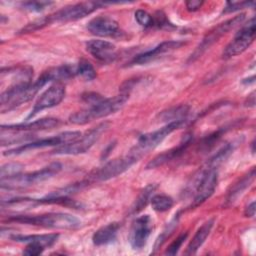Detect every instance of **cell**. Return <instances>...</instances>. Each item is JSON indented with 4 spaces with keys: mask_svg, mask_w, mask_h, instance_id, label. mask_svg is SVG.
<instances>
[{
    "mask_svg": "<svg viewBox=\"0 0 256 256\" xmlns=\"http://www.w3.org/2000/svg\"><path fill=\"white\" fill-rule=\"evenodd\" d=\"M255 178V168L253 167L246 175H244L241 179H239L235 184H233L230 190L227 193L225 199V205H232L243 193L244 191L252 184Z\"/></svg>",
    "mask_w": 256,
    "mask_h": 256,
    "instance_id": "21",
    "label": "cell"
},
{
    "mask_svg": "<svg viewBox=\"0 0 256 256\" xmlns=\"http://www.w3.org/2000/svg\"><path fill=\"white\" fill-rule=\"evenodd\" d=\"M7 222H17L52 229L74 230L80 227L81 222L75 216L67 213H46L41 215H16L7 219Z\"/></svg>",
    "mask_w": 256,
    "mask_h": 256,
    "instance_id": "3",
    "label": "cell"
},
{
    "mask_svg": "<svg viewBox=\"0 0 256 256\" xmlns=\"http://www.w3.org/2000/svg\"><path fill=\"white\" fill-rule=\"evenodd\" d=\"M189 113V106L187 105H180L177 107H173L168 109L167 111H163L160 115L162 121H180L185 120L186 116Z\"/></svg>",
    "mask_w": 256,
    "mask_h": 256,
    "instance_id": "26",
    "label": "cell"
},
{
    "mask_svg": "<svg viewBox=\"0 0 256 256\" xmlns=\"http://www.w3.org/2000/svg\"><path fill=\"white\" fill-rule=\"evenodd\" d=\"M177 222H178V215L177 217H175L173 220H171V222L168 224L167 228L163 231V233L159 236V238L157 239V242H156V245H155V248H157V246H160L166 239L167 237H169V235L172 233V231L175 229V227L177 226Z\"/></svg>",
    "mask_w": 256,
    "mask_h": 256,
    "instance_id": "34",
    "label": "cell"
},
{
    "mask_svg": "<svg viewBox=\"0 0 256 256\" xmlns=\"http://www.w3.org/2000/svg\"><path fill=\"white\" fill-rule=\"evenodd\" d=\"M181 45H183V43L181 41H165V42H162L161 44H159L158 46H156L152 50H149V51H146L144 53H141V54L137 55L131 61V64L142 65V64L149 63V62L159 58L160 56L179 48Z\"/></svg>",
    "mask_w": 256,
    "mask_h": 256,
    "instance_id": "18",
    "label": "cell"
},
{
    "mask_svg": "<svg viewBox=\"0 0 256 256\" xmlns=\"http://www.w3.org/2000/svg\"><path fill=\"white\" fill-rule=\"evenodd\" d=\"M64 97L65 87L62 84L56 83L50 86L37 100L31 113L28 115V119L35 116L37 113L41 112L44 109L57 106L64 99Z\"/></svg>",
    "mask_w": 256,
    "mask_h": 256,
    "instance_id": "15",
    "label": "cell"
},
{
    "mask_svg": "<svg viewBox=\"0 0 256 256\" xmlns=\"http://www.w3.org/2000/svg\"><path fill=\"white\" fill-rule=\"evenodd\" d=\"M138 160L133 157L131 154H127L126 156L115 158L107 163H105L103 166L91 171L86 178L78 182V185L80 189H82L85 186H88L92 183H97L101 181H106L109 179H112L114 177H117L127 171L133 164H135Z\"/></svg>",
    "mask_w": 256,
    "mask_h": 256,
    "instance_id": "4",
    "label": "cell"
},
{
    "mask_svg": "<svg viewBox=\"0 0 256 256\" xmlns=\"http://www.w3.org/2000/svg\"><path fill=\"white\" fill-rule=\"evenodd\" d=\"M245 216L247 217H253L255 215V202L252 201L246 208H245V212H244Z\"/></svg>",
    "mask_w": 256,
    "mask_h": 256,
    "instance_id": "38",
    "label": "cell"
},
{
    "mask_svg": "<svg viewBox=\"0 0 256 256\" xmlns=\"http://www.w3.org/2000/svg\"><path fill=\"white\" fill-rule=\"evenodd\" d=\"M184 122L185 120L169 122L168 124L156 131L140 136L136 145L129 151V154L139 160L149 151L157 147L169 134H171L174 130L178 129Z\"/></svg>",
    "mask_w": 256,
    "mask_h": 256,
    "instance_id": "7",
    "label": "cell"
},
{
    "mask_svg": "<svg viewBox=\"0 0 256 256\" xmlns=\"http://www.w3.org/2000/svg\"><path fill=\"white\" fill-rule=\"evenodd\" d=\"M45 86L44 82L38 78L35 82L6 89L0 96V110L2 113L11 111L16 107L30 101L37 92Z\"/></svg>",
    "mask_w": 256,
    "mask_h": 256,
    "instance_id": "6",
    "label": "cell"
},
{
    "mask_svg": "<svg viewBox=\"0 0 256 256\" xmlns=\"http://www.w3.org/2000/svg\"><path fill=\"white\" fill-rule=\"evenodd\" d=\"M86 49L95 59L103 63L113 62L117 57L115 45L105 40H90L86 43Z\"/></svg>",
    "mask_w": 256,
    "mask_h": 256,
    "instance_id": "16",
    "label": "cell"
},
{
    "mask_svg": "<svg viewBox=\"0 0 256 256\" xmlns=\"http://www.w3.org/2000/svg\"><path fill=\"white\" fill-rule=\"evenodd\" d=\"M102 5H105V3L95 2V1L76 3L73 5L63 7L62 9L56 11L55 13L45 17L48 25L53 22L75 21L88 16L89 14L93 13L98 8H100Z\"/></svg>",
    "mask_w": 256,
    "mask_h": 256,
    "instance_id": "9",
    "label": "cell"
},
{
    "mask_svg": "<svg viewBox=\"0 0 256 256\" xmlns=\"http://www.w3.org/2000/svg\"><path fill=\"white\" fill-rule=\"evenodd\" d=\"M152 221L149 215L138 217L132 224L129 234V242L134 250L142 249L151 234Z\"/></svg>",
    "mask_w": 256,
    "mask_h": 256,
    "instance_id": "14",
    "label": "cell"
},
{
    "mask_svg": "<svg viewBox=\"0 0 256 256\" xmlns=\"http://www.w3.org/2000/svg\"><path fill=\"white\" fill-rule=\"evenodd\" d=\"M46 247L38 242H29L28 245L26 246L25 250L23 251V254L25 255H30V256H35L41 254Z\"/></svg>",
    "mask_w": 256,
    "mask_h": 256,
    "instance_id": "35",
    "label": "cell"
},
{
    "mask_svg": "<svg viewBox=\"0 0 256 256\" xmlns=\"http://www.w3.org/2000/svg\"><path fill=\"white\" fill-rule=\"evenodd\" d=\"M156 185L155 184H149L147 185L139 194L138 198L136 199L134 205L132 206V213H138L139 211H141L144 207H146L147 203L151 200L153 193L156 189Z\"/></svg>",
    "mask_w": 256,
    "mask_h": 256,
    "instance_id": "27",
    "label": "cell"
},
{
    "mask_svg": "<svg viewBox=\"0 0 256 256\" xmlns=\"http://www.w3.org/2000/svg\"><path fill=\"white\" fill-rule=\"evenodd\" d=\"M108 124L106 122L97 125L96 127L87 131L84 135H81L75 141L58 146L52 151V154L57 155H77L87 152L101 137V135L107 130Z\"/></svg>",
    "mask_w": 256,
    "mask_h": 256,
    "instance_id": "8",
    "label": "cell"
},
{
    "mask_svg": "<svg viewBox=\"0 0 256 256\" xmlns=\"http://www.w3.org/2000/svg\"><path fill=\"white\" fill-rule=\"evenodd\" d=\"M129 93L127 92H121L119 95L114 96L113 98L104 97L97 103L90 105L89 108L71 114L69 120L73 124L83 125L92 120L106 117L119 110L127 101Z\"/></svg>",
    "mask_w": 256,
    "mask_h": 256,
    "instance_id": "2",
    "label": "cell"
},
{
    "mask_svg": "<svg viewBox=\"0 0 256 256\" xmlns=\"http://www.w3.org/2000/svg\"><path fill=\"white\" fill-rule=\"evenodd\" d=\"M135 19L139 25L143 27L153 26V16H151L147 11L139 9L135 12Z\"/></svg>",
    "mask_w": 256,
    "mask_h": 256,
    "instance_id": "31",
    "label": "cell"
},
{
    "mask_svg": "<svg viewBox=\"0 0 256 256\" xmlns=\"http://www.w3.org/2000/svg\"><path fill=\"white\" fill-rule=\"evenodd\" d=\"M87 29L93 35L100 37H110L119 33L118 22L109 16H97L91 19Z\"/></svg>",
    "mask_w": 256,
    "mask_h": 256,
    "instance_id": "17",
    "label": "cell"
},
{
    "mask_svg": "<svg viewBox=\"0 0 256 256\" xmlns=\"http://www.w3.org/2000/svg\"><path fill=\"white\" fill-rule=\"evenodd\" d=\"M23 168H24V166L20 163H17V162H12V163L5 164L0 169L1 179L20 174V173H22Z\"/></svg>",
    "mask_w": 256,
    "mask_h": 256,
    "instance_id": "30",
    "label": "cell"
},
{
    "mask_svg": "<svg viewBox=\"0 0 256 256\" xmlns=\"http://www.w3.org/2000/svg\"><path fill=\"white\" fill-rule=\"evenodd\" d=\"M202 4H203V1H199V0H190V1H187L185 3L186 8L189 11H196V10H198L202 6Z\"/></svg>",
    "mask_w": 256,
    "mask_h": 256,
    "instance_id": "37",
    "label": "cell"
},
{
    "mask_svg": "<svg viewBox=\"0 0 256 256\" xmlns=\"http://www.w3.org/2000/svg\"><path fill=\"white\" fill-rule=\"evenodd\" d=\"M150 201H151L152 208L158 212L168 211L172 208V206L174 204L173 199L170 196L165 195V194L154 195V196H152Z\"/></svg>",
    "mask_w": 256,
    "mask_h": 256,
    "instance_id": "28",
    "label": "cell"
},
{
    "mask_svg": "<svg viewBox=\"0 0 256 256\" xmlns=\"http://www.w3.org/2000/svg\"><path fill=\"white\" fill-rule=\"evenodd\" d=\"M192 141V135L187 134L185 135V137L182 139V141L179 143V145L177 147H174L168 151H165L161 154H159L158 156H156L155 158H153L148 164H147V169H153V168H157L159 166L164 165L165 163L179 157L181 154L184 153V151L186 150V148L189 146V144Z\"/></svg>",
    "mask_w": 256,
    "mask_h": 256,
    "instance_id": "19",
    "label": "cell"
},
{
    "mask_svg": "<svg viewBox=\"0 0 256 256\" xmlns=\"http://www.w3.org/2000/svg\"><path fill=\"white\" fill-rule=\"evenodd\" d=\"M186 238H187V233L181 234L176 240H174V241L169 245V247H168L167 250L165 251V254H166V255H175V254L178 252V250L180 249V247L182 246L183 242L186 240Z\"/></svg>",
    "mask_w": 256,
    "mask_h": 256,
    "instance_id": "36",
    "label": "cell"
},
{
    "mask_svg": "<svg viewBox=\"0 0 256 256\" xmlns=\"http://www.w3.org/2000/svg\"><path fill=\"white\" fill-rule=\"evenodd\" d=\"M245 19V14L241 13L240 15H237L231 19H228L213 29H211L203 38L201 43L198 45V47L195 49L193 54H191L189 61H194L198 57H200L207 49H209L215 42H217L223 35H225L228 31L236 27L237 25L241 24Z\"/></svg>",
    "mask_w": 256,
    "mask_h": 256,
    "instance_id": "11",
    "label": "cell"
},
{
    "mask_svg": "<svg viewBox=\"0 0 256 256\" xmlns=\"http://www.w3.org/2000/svg\"><path fill=\"white\" fill-rule=\"evenodd\" d=\"M74 75H76V67H74L73 65L65 64L44 71L40 77L47 84L49 82H56L60 80L69 79Z\"/></svg>",
    "mask_w": 256,
    "mask_h": 256,
    "instance_id": "22",
    "label": "cell"
},
{
    "mask_svg": "<svg viewBox=\"0 0 256 256\" xmlns=\"http://www.w3.org/2000/svg\"><path fill=\"white\" fill-rule=\"evenodd\" d=\"M76 74L81 76L84 80L91 81L96 77V71L92 64L85 59H81L76 66Z\"/></svg>",
    "mask_w": 256,
    "mask_h": 256,
    "instance_id": "29",
    "label": "cell"
},
{
    "mask_svg": "<svg viewBox=\"0 0 256 256\" xmlns=\"http://www.w3.org/2000/svg\"><path fill=\"white\" fill-rule=\"evenodd\" d=\"M120 224L118 222H112L105 226H102L96 230L92 236V242L96 246L106 245L115 240Z\"/></svg>",
    "mask_w": 256,
    "mask_h": 256,
    "instance_id": "23",
    "label": "cell"
},
{
    "mask_svg": "<svg viewBox=\"0 0 256 256\" xmlns=\"http://www.w3.org/2000/svg\"><path fill=\"white\" fill-rule=\"evenodd\" d=\"M255 3L254 2H227L226 6L223 10V13H231V12H235L238 10H241L243 8H247V7H254Z\"/></svg>",
    "mask_w": 256,
    "mask_h": 256,
    "instance_id": "33",
    "label": "cell"
},
{
    "mask_svg": "<svg viewBox=\"0 0 256 256\" xmlns=\"http://www.w3.org/2000/svg\"><path fill=\"white\" fill-rule=\"evenodd\" d=\"M62 165L59 162H54L49 164L42 169L29 172V173H20L11 177H6L1 179V188L7 190H16L26 188L31 185L41 183L45 180L50 179L54 175L58 174L61 170Z\"/></svg>",
    "mask_w": 256,
    "mask_h": 256,
    "instance_id": "5",
    "label": "cell"
},
{
    "mask_svg": "<svg viewBox=\"0 0 256 256\" xmlns=\"http://www.w3.org/2000/svg\"><path fill=\"white\" fill-rule=\"evenodd\" d=\"M214 225V219H209L206 221L195 233L192 240L187 246V249L185 251L186 255H192L197 252V250L202 246V244L205 242L206 238L211 232V229Z\"/></svg>",
    "mask_w": 256,
    "mask_h": 256,
    "instance_id": "24",
    "label": "cell"
},
{
    "mask_svg": "<svg viewBox=\"0 0 256 256\" xmlns=\"http://www.w3.org/2000/svg\"><path fill=\"white\" fill-rule=\"evenodd\" d=\"M60 124V120L56 118H43L40 120H36L34 122L30 123H24V124H17V125H2L6 129L9 130H15V131H22V132H34V131H41V130H47L52 129L54 127H57Z\"/></svg>",
    "mask_w": 256,
    "mask_h": 256,
    "instance_id": "20",
    "label": "cell"
},
{
    "mask_svg": "<svg viewBox=\"0 0 256 256\" xmlns=\"http://www.w3.org/2000/svg\"><path fill=\"white\" fill-rule=\"evenodd\" d=\"M217 168L218 166L209 159L191 177L184 192L187 196L193 195L190 207H197L214 193L218 182Z\"/></svg>",
    "mask_w": 256,
    "mask_h": 256,
    "instance_id": "1",
    "label": "cell"
},
{
    "mask_svg": "<svg viewBox=\"0 0 256 256\" xmlns=\"http://www.w3.org/2000/svg\"><path fill=\"white\" fill-rule=\"evenodd\" d=\"M59 235L52 233V234H38V235H12L11 239L17 242H38L43 244L45 247L52 246L58 239Z\"/></svg>",
    "mask_w": 256,
    "mask_h": 256,
    "instance_id": "25",
    "label": "cell"
},
{
    "mask_svg": "<svg viewBox=\"0 0 256 256\" xmlns=\"http://www.w3.org/2000/svg\"><path fill=\"white\" fill-rule=\"evenodd\" d=\"M53 4L52 2H47V1H29V2H24L21 4V7L25 10L28 11H33V12H39L46 7L50 6Z\"/></svg>",
    "mask_w": 256,
    "mask_h": 256,
    "instance_id": "32",
    "label": "cell"
},
{
    "mask_svg": "<svg viewBox=\"0 0 256 256\" xmlns=\"http://www.w3.org/2000/svg\"><path fill=\"white\" fill-rule=\"evenodd\" d=\"M255 18H251L234 36L232 41L225 47L222 57L228 59L243 53L255 39Z\"/></svg>",
    "mask_w": 256,
    "mask_h": 256,
    "instance_id": "12",
    "label": "cell"
},
{
    "mask_svg": "<svg viewBox=\"0 0 256 256\" xmlns=\"http://www.w3.org/2000/svg\"><path fill=\"white\" fill-rule=\"evenodd\" d=\"M32 78L33 69L27 65L2 68L1 70V85L8 83L4 90L30 84L32 83Z\"/></svg>",
    "mask_w": 256,
    "mask_h": 256,
    "instance_id": "13",
    "label": "cell"
},
{
    "mask_svg": "<svg viewBox=\"0 0 256 256\" xmlns=\"http://www.w3.org/2000/svg\"><path fill=\"white\" fill-rule=\"evenodd\" d=\"M81 136V133L79 131H68V132H63L61 134L55 135L53 137L49 138H44L40 140H35L32 142H27L24 143L23 145H20L16 148L7 150L3 152L4 156H14L18 155L24 152H27L29 150H34L38 148H45V147H51V146H61L67 143H70L72 141H75Z\"/></svg>",
    "mask_w": 256,
    "mask_h": 256,
    "instance_id": "10",
    "label": "cell"
}]
</instances>
